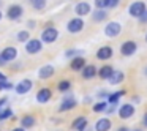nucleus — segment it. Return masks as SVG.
<instances>
[{"label": "nucleus", "instance_id": "f257e3e1", "mask_svg": "<svg viewBox=\"0 0 147 131\" xmlns=\"http://www.w3.org/2000/svg\"><path fill=\"white\" fill-rule=\"evenodd\" d=\"M59 36V32L54 29V27H49V29H45L41 33V41L45 43H54Z\"/></svg>", "mask_w": 147, "mask_h": 131}, {"label": "nucleus", "instance_id": "f03ea898", "mask_svg": "<svg viewBox=\"0 0 147 131\" xmlns=\"http://www.w3.org/2000/svg\"><path fill=\"white\" fill-rule=\"evenodd\" d=\"M43 49V43L40 40H29L26 41V51L27 54H36Z\"/></svg>", "mask_w": 147, "mask_h": 131}, {"label": "nucleus", "instance_id": "7ed1b4c3", "mask_svg": "<svg viewBox=\"0 0 147 131\" xmlns=\"http://www.w3.org/2000/svg\"><path fill=\"white\" fill-rule=\"evenodd\" d=\"M146 10L147 8H146V3H144V2H134V3L130 5V10L128 11H130V14L133 17H139Z\"/></svg>", "mask_w": 147, "mask_h": 131}, {"label": "nucleus", "instance_id": "20e7f679", "mask_svg": "<svg viewBox=\"0 0 147 131\" xmlns=\"http://www.w3.org/2000/svg\"><path fill=\"white\" fill-rule=\"evenodd\" d=\"M84 27V21L81 19V17H74V19H71L70 22H68L67 29L70 33H79L81 30H82Z\"/></svg>", "mask_w": 147, "mask_h": 131}, {"label": "nucleus", "instance_id": "39448f33", "mask_svg": "<svg viewBox=\"0 0 147 131\" xmlns=\"http://www.w3.org/2000/svg\"><path fill=\"white\" fill-rule=\"evenodd\" d=\"M120 30H122V27L119 22H109L105 29V33L108 36H111V38H114V36H117L120 33Z\"/></svg>", "mask_w": 147, "mask_h": 131}, {"label": "nucleus", "instance_id": "423d86ee", "mask_svg": "<svg viewBox=\"0 0 147 131\" xmlns=\"http://www.w3.org/2000/svg\"><path fill=\"white\" fill-rule=\"evenodd\" d=\"M136 43L134 41H125L123 44L120 46V52H122V55H133L134 52H136Z\"/></svg>", "mask_w": 147, "mask_h": 131}, {"label": "nucleus", "instance_id": "0eeeda50", "mask_svg": "<svg viewBox=\"0 0 147 131\" xmlns=\"http://www.w3.org/2000/svg\"><path fill=\"white\" fill-rule=\"evenodd\" d=\"M0 57L3 58L5 62H11V60H14V58L18 57V49L16 48H5L3 51H2V54H0Z\"/></svg>", "mask_w": 147, "mask_h": 131}, {"label": "nucleus", "instance_id": "6e6552de", "mask_svg": "<svg viewBox=\"0 0 147 131\" xmlns=\"http://www.w3.org/2000/svg\"><path fill=\"white\" fill-rule=\"evenodd\" d=\"M32 87H33L32 81H30V79H24V81H21V82L16 85V93L24 95V93L30 92V90H32Z\"/></svg>", "mask_w": 147, "mask_h": 131}, {"label": "nucleus", "instance_id": "1a4fd4ad", "mask_svg": "<svg viewBox=\"0 0 147 131\" xmlns=\"http://www.w3.org/2000/svg\"><path fill=\"white\" fill-rule=\"evenodd\" d=\"M22 16V7L21 5H11L10 10H8V17L11 21H18Z\"/></svg>", "mask_w": 147, "mask_h": 131}, {"label": "nucleus", "instance_id": "9d476101", "mask_svg": "<svg viewBox=\"0 0 147 131\" xmlns=\"http://www.w3.org/2000/svg\"><path fill=\"white\" fill-rule=\"evenodd\" d=\"M134 114V107L131 104H122V107L119 109V117L120 118H130Z\"/></svg>", "mask_w": 147, "mask_h": 131}, {"label": "nucleus", "instance_id": "9b49d317", "mask_svg": "<svg viewBox=\"0 0 147 131\" xmlns=\"http://www.w3.org/2000/svg\"><path fill=\"white\" fill-rule=\"evenodd\" d=\"M70 67H71V70H73V71H81L84 67H86V58L81 57V55H76V57L71 60Z\"/></svg>", "mask_w": 147, "mask_h": 131}, {"label": "nucleus", "instance_id": "f8f14e48", "mask_svg": "<svg viewBox=\"0 0 147 131\" xmlns=\"http://www.w3.org/2000/svg\"><path fill=\"white\" fill-rule=\"evenodd\" d=\"M73 107H76V99H74L73 96H65V99L60 104V111L65 112V111H70V109H73Z\"/></svg>", "mask_w": 147, "mask_h": 131}, {"label": "nucleus", "instance_id": "ddd939ff", "mask_svg": "<svg viewBox=\"0 0 147 131\" xmlns=\"http://www.w3.org/2000/svg\"><path fill=\"white\" fill-rule=\"evenodd\" d=\"M52 96V92L49 89H41L38 93H36V101L38 103H48Z\"/></svg>", "mask_w": 147, "mask_h": 131}, {"label": "nucleus", "instance_id": "4468645a", "mask_svg": "<svg viewBox=\"0 0 147 131\" xmlns=\"http://www.w3.org/2000/svg\"><path fill=\"white\" fill-rule=\"evenodd\" d=\"M96 57H98L100 60H108V58L112 57V49L109 48V46H103V48L98 49V52H96Z\"/></svg>", "mask_w": 147, "mask_h": 131}, {"label": "nucleus", "instance_id": "2eb2a0df", "mask_svg": "<svg viewBox=\"0 0 147 131\" xmlns=\"http://www.w3.org/2000/svg\"><path fill=\"white\" fill-rule=\"evenodd\" d=\"M74 11H76L78 16H86V14L90 13V5L87 2H79L76 5V8H74Z\"/></svg>", "mask_w": 147, "mask_h": 131}, {"label": "nucleus", "instance_id": "dca6fc26", "mask_svg": "<svg viewBox=\"0 0 147 131\" xmlns=\"http://www.w3.org/2000/svg\"><path fill=\"white\" fill-rule=\"evenodd\" d=\"M52 74H54V67H51V65H46V67H41L38 71V77L40 79H48V77H51Z\"/></svg>", "mask_w": 147, "mask_h": 131}, {"label": "nucleus", "instance_id": "f3484780", "mask_svg": "<svg viewBox=\"0 0 147 131\" xmlns=\"http://www.w3.org/2000/svg\"><path fill=\"white\" fill-rule=\"evenodd\" d=\"M123 73L122 71H112V74L108 77V81H109V84L111 85H115V84H120L122 81H123Z\"/></svg>", "mask_w": 147, "mask_h": 131}, {"label": "nucleus", "instance_id": "a211bd4d", "mask_svg": "<svg viewBox=\"0 0 147 131\" xmlns=\"http://www.w3.org/2000/svg\"><path fill=\"white\" fill-rule=\"evenodd\" d=\"M109 128H111V120L109 118H100L95 125L96 131H109Z\"/></svg>", "mask_w": 147, "mask_h": 131}, {"label": "nucleus", "instance_id": "6ab92c4d", "mask_svg": "<svg viewBox=\"0 0 147 131\" xmlns=\"http://www.w3.org/2000/svg\"><path fill=\"white\" fill-rule=\"evenodd\" d=\"M95 74H96V68L93 67V65H86V67L82 68L84 79H90V77H93Z\"/></svg>", "mask_w": 147, "mask_h": 131}, {"label": "nucleus", "instance_id": "aec40b11", "mask_svg": "<svg viewBox=\"0 0 147 131\" xmlns=\"http://www.w3.org/2000/svg\"><path fill=\"white\" fill-rule=\"evenodd\" d=\"M86 126H87V118L86 117H78L76 120L73 122V130L81 131V130H84Z\"/></svg>", "mask_w": 147, "mask_h": 131}, {"label": "nucleus", "instance_id": "412c9836", "mask_svg": "<svg viewBox=\"0 0 147 131\" xmlns=\"http://www.w3.org/2000/svg\"><path fill=\"white\" fill-rule=\"evenodd\" d=\"M35 125V118L32 115H26V117L21 118V126L22 128H32Z\"/></svg>", "mask_w": 147, "mask_h": 131}, {"label": "nucleus", "instance_id": "4be33fe9", "mask_svg": "<svg viewBox=\"0 0 147 131\" xmlns=\"http://www.w3.org/2000/svg\"><path fill=\"white\" fill-rule=\"evenodd\" d=\"M106 17H108V14H106V11L103 10V8H98V10L93 13V21H95V22H101Z\"/></svg>", "mask_w": 147, "mask_h": 131}, {"label": "nucleus", "instance_id": "5701e85b", "mask_svg": "<svg viewBox=\"0 0 147 131\" xmlns=\"http://www.w3.org/2000/svg\"><path fill=\"white\" fill-rule=\"evenodd\" d=\"M112 71H114V70H112V67H109V65H106V67H103L101 70L98 71V76L101 77V79H108V77L112 74Z\"/></svg>", "mask_w": 147, "mask_h": 131}, {"label": "nucleus", "instance_id": "b1692460", "mask_svg": "<svg viewBox=\"0 0 147 131\" xmlns=\"http://www.w3.org/2000/svg\"><path fill=\"white\" fill-rule=\"evenodd\" d=\"M123 95H125V92H123V90H120V92H115V93H111V95H108V99H109V103H112V104H114V103L117 101L120 96H123Z\"/></svg>", "mask_w": 147, "mask_h": 131}, {"label": "nucleus", "instance_id": "393cba45", "mask_svg": "<svg viewBox=\"0 0 147 131\" xmlns=\"http://www.w3.org/2000/svg\"><path fill=\"white\" fill-rule=\"evenodd\" d=\"M30 3L35 10H43L46 7V0H30Z\"/></svg>", "mask_w": 147, "mask_h": 131}, {"label": "nucleus", "instance_id": "a878e982", "mask_svg": "<svg viewBox=\"0 0 147 131\" xmlns=\"http://www.w3.org/2000/svg\"><path fill=\"white\" fill-rule=\"evenodd\" d=\"M29 38H30V33L27 32V30H22V32L18 33V40H19V41H22V43L29 41Z\"/></svg>", "mask_w": 147, "mask_h": 131}, {"label": "nucleus", "instance_id": "bb28decb", "mask_svg": "<svg viewBox=\"0 0 147 131\" xmlns=\"http://www.w3.org/2000/svg\"><path fill=\"white\" fill-rule=\"evenodd\" d=\"M70 87H71L70 81H62V82H59V90L60 92H67V90H70Z\"/></svg>", "mask_w": 147, "mask_h": 131}, {"label": "nucleus", "instance_id": "cd10ccee", "mask_svg": "<svg viewBox=\"0 0 147 131\" xmlns=\"http://www.w3.org/2000/svg\"><path fill=\"white\" fill-rule=\"evenodd\" d=\"M13 115V112H11V109H5V111L0 112V122L2 120H7L8 117H11Z\"/></svg>", "mask_w": 147, "mask_h": 131}, {"label": "nucleus", "instance_id": "c85d7f7f", "mask_svg": "<svg viewBox=\"0 0 147 131\" xmlns=\"http://www.w3.org/2000/svg\"><path fill=\"white\" fill-rule=\"evenodd\" d=\"M106 109V103H96L93 106V112H103Z\"/></svg>", "mask_w": 147, "mask_h": 131}, {"label": "nucleus", "instance_id": "c756f323", "mask_svg": "<svg viewBox=\"0 0 147 131\" xmlns=\"http://www.w3.org/2000/svg\"><path fill=\"white\" fill-rule=\"evenodd\" d=\"M7 89H13V85L10 82H7V79L0 81V90H7Z\"/></svg>", "mask_w": 147, "mask_h": 131}, {"label": "nucleus", "instance_id": "7c9ffc66", "mask_svg": "<svg viewBox=\"0 0 147 131\" xmlns=\"http://www.w3.org/2000/svg\"><path fill=\"white\" fill-rule=\"evenodd\" d=\"M119 5V0H108L106 2V8H115Z\"/></svg>", "mask_w": 147, "mask_h": 131}, {"label": "nucleus", "instance_id": "2f4dec72", "mask_svg": "<svg viewBox=\"0 0 147 131\" xmlns=\"http://www.w3.org/2000/svg\"><path fill=\"white\" fill-rule=\"evenodd\" d=\"M106 2H108V0H95L96 8H106Z\"/></svg>", "mask_w": 147, "mask_h": 131}, {"label": "nucleus", "instance_id": "473e14b6", "mask_svg": "<svg viewBox=\"0 0 147 131\" xmlns=\"http://www.w3.org/2000/svg\"><path fill=\"white\" fill-rule=\"evenodd\" d=\"M78 54H79L78 51H74V49H70V51H67V54H65V55H67V57H76Z\"/></svg>", "mask_w": 147, "mask_h": 131}, {"label": "nucleus", "instance_id": "72a5a7b5", "mask_svg": "<svg viewBox=\"0 0 147 131\" xmlns=\"http://www.w3.org/2000/svg\"><path fill=\"white\" fill-rule=\"evenodd\" d=\"M139 22H142V24H146V22H147V10L139 16Z\"/></svg>", "mask_w": 147, "mask_h": 131}, {"label": "nucleus", "instance_id": "f704fd0d", "mask_svg": "<svg viewBox=\"0 0 147 131\" xmlns=\"http://www.w3.org/2000/svg\"><path fill=\"white\" fill-rule=\"evenodd\" d=\"M5 103H7V98H2V99H0V107H2V106H3Z\"/></svg>", "mask_w": 147, "mask_h": 131}, {"label": "nucleus", "instance_id": "c9c22d12", "mask_svg": "<svg viewBox=\"0 0 147 131\" xmlns=\"http://www.w3.org/2000/svg\"><path fill=\"white\" fill-rule=\"evenodd\" d=\"M142 122H144V125H146V126H147V112H146V114H144V118H142Z\"/></svg>", "mask_w": 147, "mask_h": 131}, {"label": "nucleus", "instance_id": "e433bc0d", "mask_svg": "<svg viewBox=\"0 0 147 131\" xmlns=\"http://www.w3.org/2000/svg\"><path fill=\"white\" fill-rule=\"evenodd\" d=\"M5 79H7V77H5V74L0 71V81H5Z\"/></svg>", "mask_w": 147, "mask_h": 131}, {"label": "nucleus", "instance_id": "4c0bfd02", "mask_svg": "<svg viewBox=\"0 0 147 131\" xmlns=\"http://www.w3.org/2000/svg\"><path fill=\"white\" fill-rule=\"evenodd\" d=\"M11 131H26V130H24V128L21 126V128H14V130H11Z\"/></svg>", "mask_w": 147, "mask_h": 131}, {"label": "nucleus", "instance_id": "58836bf2", "mask_svg": "<svg viewBox=\"0 0 147 131\" xmlns=\"http://www.w3.org/2000/svg\"><path fill=\"white\" fill-rule=\"evenodd\" d=\"M117 131H128V130H127V128H125V126H122V128H119Z\"/></svg>", "mask_w": 147, "mask_h": 131}, {"label": "nucleus", "instance_id": "ea45409f", "mask_svg": "<svg viewBox=\"0 0 147 131\" xmlns=\"http://www.w3.org/2000/svg\"><path fill=\"white\" fill-rule=\"evenodd\" d=\"M2 17H3V14H2V11H0V21H2Z\"/></svg>", "mask_w": 147, "mask_h": 131}, {"label": "nucleus", "instance_id": "a19ab883", "mask_svg": "<svg viewBox=\"0 0 147 131\" xmlns=\"http://www.w3.org/2000/svg\"><path fill=\"white\" fill-rule=\"evenodd\" d=\"M134 131H142V130H134Z\"/></svg>", "mask_w": 147, "mask_h": 131}, {"label": "nucleus", "instance_id": "79ce46f5", "mask_svg": "<svg viewBox=\"0 0 147 131\" xmlns=\"http://www.w3.org/2000/svg\"><path fill=\"white\" fill-rule=\"evenodd\" d=\"M146 41H147V35H146Z\"/></svg>", "mask_w": 147, "mask_h": 131}, {"label": "nucleus", "instance_id": "37998d69", "mask_svg": "<svg viewBox=\"0 0 147 131\" xmlns=\"http://www.w3.org/2000/svg\"><path fill=\"white\" fill-rule=\"evenodd\" d=\"M146 73H147V68H146Z\"/></svg>", "mask_w": 147, "mask_h": 131}]
</instances>
